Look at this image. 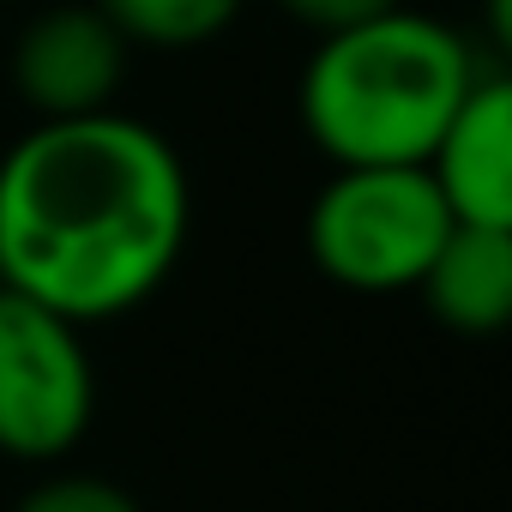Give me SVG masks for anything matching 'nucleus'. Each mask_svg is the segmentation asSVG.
Here are the masks:
<instances>
[{
    "label": "nucleus",
    "mask_w": 512,
    "mask_h": 512,
    "mask_svg": "<svg viewBox=\"0 0 512 512\" xmlns=\"http://www.w3.org/2000/svg\"><path fill=\"white\" fill-rule=\"evenodd\" d=\"M416 290L458 338H494L512 320V229L452 223Z\"/></svg>",
    "instance_id": "0eeeda50"
},
{
    "label": "nucleus",
    "mask_w": 512,
    "mask_h": 512,
    "mask_svg": "<svg viewBox=\"0 0 512 512\" xmlns=\"http://www.w3.org/2000/svg\"><path fill=\"white\" fill-rule=\"evenodd\" d=\"M13 512H139V500L103 476H49Z\"/></svg>",
    "instance_id": "1a4fd4ad"
},
{
    "label": "nucleus",
    "mask_w": 512,
    "mask_h": 512,
    "mask_svg": "<svg viewBox=\"0 0 512 512\" xmlns=\"http://www.w3.org/2000/svg\"><path fill=\"white\" fill-rule=\"evenodd\" d=\"M97 416L91 350L55 308L0 290V452L25 464L67 458Z\"/></svg>",
    "instance_id": "20e7f679"
},
{
    "label": "nucleus",
    "mask_w": 512,
    "mask_h": 512,
    "mask_svg": "<svg viewBox=\"0 0 512 512\" xmlns=\"http://www.w3.org/2000/svg\"><path fill=\"white\" fill-rule=\"evenodd\" d=\"M278 7H284L296 25H308V31L332 37V31H350V25H368V19L392 13L398 0H278Z\"/></svg>",
    "instance_id": "9d476101"
},
{
    "label": "nucleus",
    "mask_w": 512,
    "mask_h": 512,
    "mask_svg": "<svg viewBox=\"0 0 512 512\" xmlns=\"http://www.w3.org/2000/svg\"><path fill=\"white\" fill-rule=\"evenodd\" d=\"M247 0H97V13L139 49H199L235 25Z\"/></svg>",
    "instance_id": "6e6552de"
},
{
    "label": "nucleus",
    "mask_w": 512,
    "mask_h": 512,
    "mask_svg": "<svg viewBox=\"0 0 512 512\" xmlns=\"http://www.w3.org/2000/svg\"><path fill=\"white\" fill-rule=\"evenodd\" d=\"M422 169L440 187L452 223L512 229V85L500 73L470 85Z\"/></svg>",
    "instance_id": "423d86ee"
},
{
    "label": "nucleus",
    "mask_w": 512,
    "mask_h": 512,
    "mask_svg": "<svg viewBox=\"0 0 512 512\" xmlns=\"http://www.w3.org/2000/svg\"><path fill=\"white\" fill-rule=\"evenodd\" d=\"M482 79L458 31L428 13L392 7L368 25L320 37L302 67V127L338 169L428 163L446 121Z\"/></svg>",
    "instance_id": "f03ea898"
},
{
    "label": "nucleus",
    "mask_w": 512,
    "mask_h": 512,
    "mask_svg": "<svg viewBox=\"0 0 512 512\" xmlns=\"http://www.w3.org/2000/svg\"><path fill=\"white\" fill-rule=\"evenodd\" d=\"M127 79V37L97 7H49L19 31L13 85L43 121L103 115Z\"/></svg>",
    "instance_id": "39448f33"
},
{
    "label": "nucleus",
    "mask_w": 512,
    "mask_h": 512,
    "mask_svg": "<svg viewBox=\"0 0 512 512\" xmlns=\"http://www.w3.org/2000/svg\"><path fill=\"white\" fill-rule=\"evenodd\" d=\"M446 235H452V211L422 163L338 169L308 205L314 266L362 296L416 290Z\"/></svg>",
    "instance_id": "7ed1b4c3"
},
{
    "label": "nucleus",
    "mask_w": 512,
    "mask_h": 512,
    "mask_svg": "<svg viewBox=\"0 0 512 512\" xmlns=\"http://www.w3.org/2000/svg\"><path fill=\"white\" fill-rule=\"evenodd\" d=\"M193 223L181 151L121 115L37 121L0 157V290L73 326L115 320L163 290Z\"/></svg>",
    "instance_id": "f257e3e1"
}]
</instances>
